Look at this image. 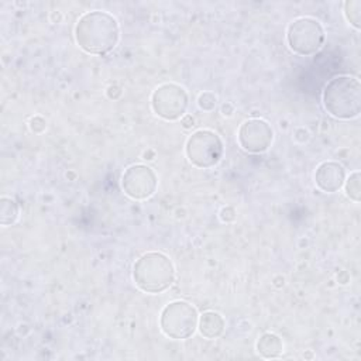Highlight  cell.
I'll list each match as a JSON object with an SVG mask.
<instances>
[{"instance_id": "cell-1", "label": "cell", "mask_w": 361, "mask_h": 361, "mask_svg": "<svg viewBox=\"0 0 361 361\" xmlns=\"http://www.w3.org/2000/svg\"><path fill=\"white\" fill-rule=\"evenodd\" d=\"M118 37V23L106 11H87L75 25L76 44L87 54L104 55L110 52L117 45Z\"/></svg>"}, {"instance_id": "cell-2", "label": "cell", "mask_w": 361, "mask_h": 361, "mask_svg": "<svg viewBox=\"0 0 361 361\" xmlns=\"http://www.w3.org/2000/svg\"><path fill=\"white\" fill-rule=\"evenodd\" d=\"M323 106L329 114L340 120H350L361 111V83L350 75H340L326 85Z\"/></svg>"}, {"instance_id": "cell-3", "label": "cell", "mask_w": 361, "mask_h": 361, "mask_svg": "<svg viewBox=\"0 0 361 361\" xmlns=\"http://www.w3.org/2000/svg\"><path fill=\"white\" fill-rule=\"evenodd\" d=\"M173 264L169 257L162 252H145L133 265V281L142 292H164L173 283Z\"/></svg>"}, {"instance_id": "cell-4", "label": "cell", "mask_w": 361, "mask_h": 361, "mask_svg": "<svg viewBox=\"0 0 361 361\" xmlns=\"http://www.w3.org/2000/svg\"><path fill=\"white\" fill-rule=\"evenodd\" d=\"M199 314L193 305L185 300H175L168 303L159 317V326L165 336L183 340L190 337L197 329Z\"/></svg>"}, {"instance_id": "cell-5", "label": "cell", "mask_w": 361, "mask_h": 361, "mask_svg": "<svg viewBox=\"0 0 361 361\" xmlns=\"http://www.w3.org/2000/svg\"><path fill=\"white\" fill-rule=\"evenodd\" d=\"M289 48L302 56L316 54L324 42V30L322 24L312 17L293 20L286 32Z\"/></svg>"}, {"instance_id": "cell-6", "label": "cell", "mask_w": 361, "mask_h": 361, "mask_svg": "<svg viewBox=\"0 0 361 361\" xmlns=\"http://www.w3.org/2000/svg\"><path fill=\"white\" fill-rule=\"evenodd\" d=\"M188 159L197 168L207 169L219 164L223 155V141L212 130H197L186 141Z\"/></svg>"}, {"instance_id": "cell-7", "label": "cell", "mask_w": 361, "mask_h": 361, "mask_svg": "<svg viewBox=\"0 0 361 361\" xmlns=\"http://www.w3.org/2000/svg\"><path fill=\"white\" fill-rule=\"evenodd\" d=\"M151 106L157 116L164 120L180 118L188 107V93L176 83H164L158 86L151 96Z\"/></svg>"}, {"instance_id": "cell-8", "label": "cell", "mask_w": 361, "mask_h": 361, "mask_svg": "<svg viewBox=\"0 0 361 361\" xmlns=\"http://www.w3.org/2000/svg\"><path fill=\"white\" fill-rule=\"evenodd\" d=\"M158 185L155 172L142 164L128 166L121 176V188L127 196L144 200L154 195Z\"/></svg>"}, {"instance_id": "cell-9", "label": "cell", "mask_w": 361, "mask_h": 361, "mask_svg": "<svg viewBox=\"0 0 361 361\" xmlns=\"http://www.w3.org/2000/svg\"><path fill=\"white\" fill-rule=\"evenodd\" d=\"M237 140L244 151L259 154L267 151L272 144L274 131L265 120L250 118L240 126Z\"/></svg>"}, {"instance_id": "cell-10", "label": "cell", "mask_w": 361, "mask_h": 361, "mask_svg": "<svg viewBox=\"0 0 361 361\" xmlns=\"http://www.w3.org/2000/svg\"><path fill=\"white\" fill-rule=\"evenodd\" d=\"M345 180L344 166L334 161L322 162L314 172L316 186L323 192H337Z\"/></svg>"}, {"instance_id": "cell-11", "label": "cell", "mask_w": 361, "mask_h": 361, "mask_svg": "<svg viewBox=\"0 0 361 361\" xmlns=\"http://www.w3.org/2000/svg\"><path fill=\"white\" fill-rule=\"evenodd\" d=\"M226 322L223 316L217 312H204L202 316H199L197 329L200 334L206 338H217L224 331Z\"/></svg>"}, {"instance_id": "cell-12", "label": "cell", "mask_w": 361, "mask_h": 361, "mask_svg": "<svg viewBox=\"0 0 361 361\" xmlns=\"http://www.w3.org/2000/svg\"><path fill=\"white\" fill-rule=\"evenodd\" d=\"M257 350L264 358H276L282 354L283 344L276 334L265 333L258 338Z\"/></svg>"}, {"instance_id": "cell-13", "label": "cell", "mask_w": 361, "mask_h": 361, "mask_svg": "<svg viewBox=\"0 0 361 361\" xmlns=\"http://www.w3.org/2000/svg\"><path fill=\"white\" fill-rule=\"evenodd\" d=\"M0 214H1V224L3 226H8V224H13L17 217H18V206L17 203L11 199V197H7V196H3L1 200H0Z\"/></svg>"}, {"instance_id": "cell-14", "label": "cell", "mask_w": 361, "mask_h": 361, "mask_svg": "<svg viewBox=\"0 0 361 361\" xmlns=\"http://www.w3.org/2000/svg\"><path fill=\"white\" fill-rule=\"evenodd\" d=\"M344 14L350 24L354 28L361 27V1L360 0H350L344 3Z\"/></svg>"}, {"instance_id": "cell-15", "label": "cell", "mask_w": 361, "mask_h": 361, "mask_svg": "<svg viewBox=\"0 0 361 361\" xmlns=\"http://www.w3.org/2000/svg\"><path fill=\"white\" fill-rule=\"evenodd\" d=\"M345 182V195L354 200V202H360L361 199V175L358 171L353 172Z\"/></svg>"}, {"instance_id": "cell-16", "label": "cell", "mask_w": 361, "mask_h": 361, "mask_svg": "<svg viewBox=\"0 0 361 361\" xmlns=\"http://www.w3.org/2000/svg\"><path fill=\"white\" fill-rule=\"evenodd\" d=\"M217 97L212 92H204L199 96V106L203 110H213L216 106Z\"/></svg>"}]
</instances>
